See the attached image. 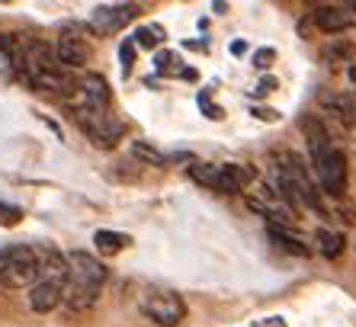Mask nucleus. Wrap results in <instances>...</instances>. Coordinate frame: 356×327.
<instances>
[{
	"label": "nucleus",
	"mask_w": 356,
	"mask_h": 327,
	"mask_svg": "<svg viewBox=\"0 0 356 327\" xmlns=\"http://www.w3.org/2000/svg\"><path fill=\"white\" fill-rule=\"evenodd\" d=\"M67 263H71V276L65 286V305L71 311L93 308L99 298V289L106 282V266L87 250H71Z\"/></svg>",
	"instance_id": "obj_1"
},
{
	"label": "nucleus",
	"mask_w": 356,
	"mask_h": 327,
	"mask_svg": "<svg viewBox=\"0 0 356 327\" xmlns=\"http://www.w3.org/2000/svg\"><path fill=\"white\" fill-rule=\"evenodd\" d=\"M0 282L13 289L29 286L33 289L39 282V254L29 244H13L0 250Z\"/></svg>",
	"instance_id": "obj_2"
},
{
	"label": "nucleus",
	"mask_w": 356,
	"mask_h": 327,
	"mask_svg": "<svg viewBox=\"0 0 356 327\" xmlns=\"http://www.w3.org/2000/svg\"><path fill=\"white\" fill-rule=\"evenodd\" d=\"M141 311L161 327H177L186 318V302L174 289H148L141 295Z\"/></svg>",
	"instance_id": "obj_3"
},
{
	"label": "nucleus",
	"mask_w": 356,
	"mask_h": 327,
	"mask_svg": "<svg viewBox=\"0 0 356 327\" xmlns=\"http://www.w3.org/2000/svg\"><path fill=\"white\" fill-rule=\"evenodd\" d=\"M282 173H286V180L292 183V189H296V196H298V205H308V209H318L321 212L324 205H321V196H318V189H315V180H312V173H308L305 161L298 154H292V151H286V154L280 157V164H276Z\"/></svg>",
	"instance_id": "obj_4"
},
{
	"label": "nucleus",
	"mask_w": 356,
	"mask_h": 327,
	"mask_svg": "<svg viewBox=\"0 0 356 327\" xmlns=\"http://www.w3.org/2000/svg\"><path fill=\"white\" fill-rule=\"evenodd\" d=\"M74 122L90 135L97 147H116V141L122 138V122L109 109L106 113H74Z\"/></svg>",
	"instance_id": "obj_5"
},
{
	"label": "nucleus",
	"mask_w": 356,
	"mask_h": 327,
	"mask_svg": "<svg viewBox=\"0 0 356 327\" xmlns=\"http://www.w3.org/2000/svg\"><path fill=\"white\" fill-rule=\"evenodd\" d=\"M315 170H318V180H321L324 193L327 196H343L347 193V157H343V151L340 147H331L327 154L321 157V161L315 164Z\"/></svg>",
	"instance_id": "obj_6"
},
{
	"label": "nucleus",
	"mask_w": 356,
	"mask_h": 327,
	"mask_svg": "<svg viewBox=\"0 0 356 327\" xmlns=\"http://www.w3.org/2000/svg\"><path fill=\"white\" fill-rule=\"evenodd\" d=\"M55 55H58V61L67 67V71H74V67L87 65V58H90V42H87V35H83L77 26H65L58 42H55Z\"/></svg>",
	"instance_id": "obj_7"
},
{
	"label": "nucleus",
	"mask_w": 356,
	"mask_h": 327,
	"mask_svg": "<svg viewBox=\"0 0 356 327\" xmlns=\"http://www.w3.org/2000/svg\"><path fill=\"white\" fill-rule=\"evenodd\" d=\"M138 17V7L135 3H103L90 13V29L99 35H109V33H119L125 23H132Z\"/></svg>",
	"instance_id": "obj_8"
},
{
	"label": "nucleus",
	"mask_w": 356,
	"mask_h": 327,
	"mask_svg": "<svg viewBox=\"0 0 356 327\" xmlns=\"http://www.w3.org/2000/svg\"><path fill=\"white\" fill-rule=\"evenodd\" d=\"M312 17L324 33H343L356 23V3H324V7H315Z\"/></svg>",
	"instance_id": "obj_9"
},
{
	"label": "nucleus",
	"mask_w": 356,
	"mask_h": 327,
	"mask_svg": "<svg viewBox=\"0 0 356 327\" xmlns=\"http://www.w3.org/2000/svg\"><path fill=\"white\" fill-rule=\"evenodd\" d=\"M39 254V279H49V282H61L67 286V276H71V263L67 254L55 250V247H35Z\"/></svg>",
	"instance_id": "obj_10"
},
{
	"label": "nucleus",
	"mask_w": 356,
	"mask_h": 327,
	"mask_svg": "<svg viewBox=\"0 0 356 327\" xmlns=\"http://www.w3.org/2000/svg\"><path fill=\"white\" fill-rule=\"evenodd\" d=\"M61 302H65V286H61V282L39 279V282L29 289V308L39 311V314H49V311H55Z\"/></svg>",
	"instance_id": "obj_11"
},
{
	"label": "nucleus",
	"mask_w": 356,
	"mask_h": 327,
	"mask_svg": "<svg viewBox=\"0 0 356 327\" xmlns=\"http://www.w3.org/2000/svg\"><path fill=\"white\" fill-rule=\"evenodd\" d=\"M302 131H305V141H308V151H312V164H318L327 151H331V135L324 129V122L318 115H302Z\"/></svg>",
	"instance_id": "obj_12"
},
{
	"label": "nucleus",
	"mask_w": 356,
	"mask_h": 327,
	"mask_svg": "<svg viewBox=\"0 0 356 327\" xmlns=\"http://www.w3.org/2000/svg\"><path fill=\"white\" fill-rule=\"evenodd\" d=\"M318 103H321L327 113L337 119L340 125H356V103H353V97L350 93H337V90H324V93H318Z\"/></svg>",
	"instance_id": "obj_13"
},
{
	"label": "nucleus",
	"mask_w": 356,
	"mask_h": 327,
	"mask_svg": "<svg viewBox=\"0 0 356 327\" xmlns=\"http://www.w3.org/2000/svg\"><path fill=\"white\" fill-rule=\"evenodd\" d=\"M257 173L241 164H218V189L216 193H241Z\"/></svg>",
	"instance_id": "obj_14"
},
{
	"label": "nucleus",
	"mask_w": 356,
	"mask_h": 327,
	"mask_svg": "<svg viewBox=\"0 0 356 327\" xmlns=\"http://www.w3.org/2000/svg\"><path fill=\"white\" fill-rule=\"evenodd\" d=\"M270 237H273V241L282 247V250H289V254H296V257H308L305 237L296 234L289 225H270Z\"/></svg>",
	"instance_id": "obj_15"
},
{
	"label": "nucleus",
	"mask_w": 356,
	"mask_h": 327,
	"mask_svg": "<svg viewBox=\"0 0 356 327\" xmlns=\"http://www.w3.org/2000/svg\"><path fill=\"white\" fill-rule=\"evenodd\" d=\"M93 244H97L99 254L113 257V254H119V250H125V247L132 244V237L119 234V231H97V234H93Z\"/></svg>",
	"instance_id": "obj_16"
},
{
	"label": "nucleus",
	"mask_w": 356,
	"mask_h": 327,
	"mask_svg": "<svg viewBox=\"0 0 356 327\" xmlns=\"http://www.w3.org/2000/svg\"><path fill=\"white\" fill-rule=\"evenodd\" d=\"M315 241H318V250H321L327 260H334V257L343 254V234H340V231L321 228V231L315 234Z\"/></svg>",
	"instance_id": "obj_17"
},
{
	"label": "nucleus",
	"mask_w": 356,
	"mask_h": 327,
	"mask_svg": "<svg viewBox=\"0 0 356 327\" xmlns=\"http://www.w3.org/2000/svg\"><path fill=\"white\" fill-rule=\"evenodd\" d=\"M190 177L206 189H218V164H193Z\"/></svg>",
	"instance_id": "obj_18"
},
{
	"label": "nucleus",
	"mask_w": 356,
	"mask_h": 327,
	"mask_svg": "<svg viewBox=\"0 0 356 327\" xmlns=\"http://www.w3.org/2000/svg\"><path fill=\"white\" fill-rule=\"evenodd\" d=\"M132 42L138 49H158L161 42H164V29L161 26H141L138 33L132 35Z\"/></svg>",
	"instance_id": "obj_19"
},
{
	"label": "nucleus",
	"mask_w": 356,
	"mask_h": 327,
	"mask_svg": "<svg viewBox=\"0 0 356 327\" xmlns=\"http://www.w3.org/2000/svg\"><path fill=\"white\" fill-rule=\"evenodd\" d=\"M132 154H135V157H141V161L154 164V167H164V164L170 161V157H167V154H161L158 147H154V145H148V141H135V145H132Z\"/></svg>",
	"instance_id": "obj_20"
},
{
	"label": "nucleus",
	"mask_w": 356,
	"mask_h": 327,
	"mask_svg": "<svg viewBox=\"0 0 356 327\" xmlns=\"http://www.w3.org/2000/svg\"><path fill=\"white\" fill-rule=\"evenodd\" d=\"M19 221H23V209H19V205L0 202V225H3V228H13Z\"/></svg>",
	"instance_id": "obj_21"
},
{
	"label": "nucleus",
	"mask_w": 356,
	"mask_h": 327,
	"mask_svg": "<svg viewBox=\"0 0 356 327\" xmlns=\"http://www.w3.org/2000/svg\"><path fill=\"white\" fill-rule=\"evenodd\" d=\"M154 65H158V74H177L180 71V58H177L174 51H158Z\"/></svg>",
	"instance_id": "obj_22"
},
{
	"label": "nucleus",
	"mask_w": 356,
	"mask_h": 327,
	"mask_svg": "<svg viewBox=\"0 0 356 327\" xmlns=\"http://www.w3.org/2000/svg\"><path fill=\"white\" fill-rule=\"evenodd\" d=\"M119 58H122V71L129 74L132 71V65H135V42L132 39H125L122 45H119Z\"/></svg>",
	"instance_id": "obj_23"
},
{
	"label": "nucleus",
	"mask_w": 356,
	"mask_h": 327,
	"mask_svg": "<svg viewBox=\"0 0 356 327\" xmlns=\"http://www.w3.org/2000/svg\"><path fill=\"white\" fill-rule=\"evenodd\" d=\"M273 58H276L273 49H260L257 55H254V67H257V71H266V67L273 65Z\"/></svg>",
	"instance_id": "obj_24"
},
{
	"label": "nucleus",
	"mask_w": 356,
	"mask_h": 327,
	"mask_svg": "<svg viewBox=\"0 0 356 327\" xmlns=\"http://www.w3.org/2000/svg\"><path fill=\"white\" fill-rule=\"evenodd\" d=\"M199 106H202V113H206L209 119H222V109L209 99V93H199Z\"/></svg>",
	"instance_id": "obj_25"
},
{
	"label": "nucleus",
	"mask_w": 356,
	"mask_h": 327,
	"mask_svg": "<svg viewBox=\"0 0 356 327\" xmlns=\"http://www.w3.org/2000/svg\"><path fill=\"white\" fill-rule=\"evenodd\" d=\"M273 87H276V81H273V77H264V81H260V83H257V87H254V90H250V93H254V97H266V93L273 90Z\"/></svg>",
	"instance_id": "obj_26"
},
{
	"label": "nucleus",
	"mask_w": 356,
	"mask_h": 327,
	"mask_svg": "<svg viewBox=\"0 0 356 327\" xmlns=\"http://www.w3.org/2000/svg\"><path fill=\"white\" fill-rule=\"evenodd\" d=\"M254 115H257V119H264V122H273L280 113H273V109H254Z\"/></svg>",
	"instance_id": "obj_27"
},
{
	"label": "nucleus",
	"mask_w": 356,
	"mask_h": 327,
	"mask_svg": "<svg viewBox=\"0 0 356 327\" xmlns=\"http://www.w3.org/2000/svg\"><path fill=\"white\" fill-rule=\"evenodd\" d=\"M350 81H356V61H353V67H350Z\"/></svg>",
	"instance_id": "obj_28"
}]
</instances>
